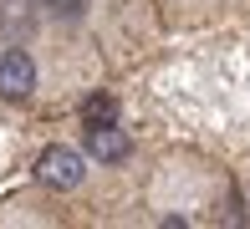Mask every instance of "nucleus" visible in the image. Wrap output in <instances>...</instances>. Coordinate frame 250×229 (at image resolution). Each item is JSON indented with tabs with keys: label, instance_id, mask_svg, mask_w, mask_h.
I'll use <instances>...</instances> for the list:
<instances>
[{
	"label": "nucleus",
	"instance_id": "1",
	"mask_svg": "<svg viewBox=\"0 0 250 229\" xmlns=\"http://www.w3.org/2000/svg\"><path fill=\"white\" fill-rule=\"evenodd\" d=\"M112 66L46 0H0V102L66 107L97 92Z\"/></svg>",
	"mask_w": 250,
	"mask_h": 229
},
{
	"label": "nucleus",
	"instance_id": "2",
	"mask_svg": "<svg viewBox=\"0 0 250 229\" xmlns=\"http://www.w3.org/2000/svg\"><path fill=\"white\" fill-rule=\"evenodd\" d=\"M46 5L72 31H82V36L97 46L112 72H118V66H133L138 56H148L158 31H164L158 0H46Z\"/></svg>",
	"mask_w": 250,
	"mask_h": 229
},
{
	"label": "nucleus",
	"instance_id": "3",
	"mask_svg": "<svg viewBox=\"0 0 250 229\" xmlns=\"http://www.w3.org/2000/svg\"><path fill=\"white\" fill-rule=\"evenodd\" d=\"M82 148L97 158L102 168H107V173H112V168H123V163L133 158L128 133H112V128H102V122H87V128H82Z\"/></svg>",
	"mask_w": 250,
	"mask_h": 229
},
{
	"label": "nucleus",
	"instance_id": "4",
	"mask_svg": "<svg viewBox=\"0 0 250 229\" xmlns=\"http://www.w3.org/2000/svg\"><path fill=\"white\" fill-rule=\"evenodd\" d=\"M230 0H158V10H164V26H199V20H209L214 10H225Z\"/></svg>",
	"mask_w": 250,
	"mask_h": 229
}]
</instances>
